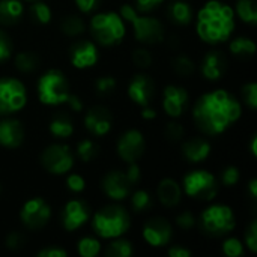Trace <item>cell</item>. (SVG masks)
Wrapping results in <instances>:
<instances>
[{
	"mask_svg": "<svg viewBox=\"0 0 257 257\" xmlns=\"http://www.w3.org/2000/svg\"><path fill=\"white\" fill-rule=\"evenodd\" d=\"M193 116L202 133L217 136L224 133L239 119L241 104L232 93L226 90H214L197 99Z\"/></svg>",
	"mask_w": 257,
	"mask_h": 257,
	"instance_id": "cell-1",
	"label": "cell"
},
{
	"mask_svg": "<svg viewBox=\"0 0 257 257\" xmlns=\"http://www.w3.org/2000/svg\"><path fill=\"white\" fill-rule=\"evenodd\" d=\"M235 30V14L230 6L211 0L199 12L197 17V33L209 44L224 42L230 38Z\"/></svg>",
	"mask_w": 257,
	"mask_h": 257,
	"instance_id": "cell-2",
	"label": "cell"
},
{
	"mask_svg": "<svg viewBox=\"0 0 257 257\" xmlns=\"http://www.w3.org/2000/svg\"><path fill=\"white\" fill-rule=\"evenodd\" d=\"M130 214L117 205H110L98 211L93 217V232L104 239L120 238L130 229Z\"/></svg>",
	"mask_w": 257,
	"mask_h": 257,
	"instance_id": "cell-3",
	"label": "cell"
},
{
	"mask_svg": "<svg viewBox=\"0 0 257 257\" xmlns=\"http://www.w3.org/2000/svg\"><path fill=\"white\" fill-rule=\"evenodd\" d=\"M90 32L93 38L104 47L119 44L125 36L123 18L114 12H101L92 17Z\"/></svg>",
	"mask_w": 257,
	"mask_h": 257,
	"instance_id": "cell-4",
	"label": "cell"
},
{
	"mask_svg": "<svg viewBox=\"0 0 257 257\" xmlns=\"http://www.w3.org/2000/svg\"><path fill=\"white\" fill-rule=\"evenodd\" d=\"M120 17L123 20H126L128 23H131L134 36L142 44H157V42L163 41L164 29H163L161 21H158L157 18L142 17L130 5H123L120 8Z\"/></svg>",
	"mask_w": 257,
	"mask_h": 257,
	"instance_id": "cell-5",
	"label": "cell"
},
{
	"mask_svg": "<svg viewBox=\"0 0 257 257\" xmlns=\"http://www.w3.org/2000/svg\"><path fill=\"white\" fill-rule=\"evenodd\" d=\"M38 96L45 105L65 104L69 96V83L66 77L57 69L47 71L38 81Z\"/></svg>",
	"mask_w": 257,
	"mask_h": 257,
	"instance_id": "cell-6",
	"label": "cell"
},
{
	"mask_svg": "<svg viewBox=\"0 0 257 257\" xmlns=\"http://www.w3.org/2000/svg\"><path fill=\"white\" fill-rule=\"evenodd\" d=\"M200 227L211 236H224L235 227V215L226 205H212L202 212Z\"/></svg>",
	"mask_w": 257,
	"mask_h": 257,
	"instance_id": "cell-7",
	"label": "cell"
},
{
	"mask_svg": "<svg viewBox=\"0 0 257 257\" xmlns=\"http://www.w3.org/2000/svg\"><path fill=\"white\" fill-rule=\"evenodd\" d=\"M184 190L187 196L199 200H212L218 193L215 176L206 170H194L184 178Z\"/></svg>",
	"mask_w": 257,
	"mask_h": 257,
	"instance_id": "cell-8",
	"label": "cell"
},
{
	"mask_svg": "<svg viewBox=\"0 0 257 257\" xmlns=\"http://www.w3.org/2000/svg\"><path fill=\"white\" fill-rule=\"evenodd\" d=\"M27 102L24 84L17 78H0V114L20 111Z\"/></svg>",
	"mask_w": 257,
	"mask_h": 257,
	"instance_id": "cell-9",
	"label": "cell"
},
{
	"mask_svg": "<svg viewBox=\"0 0 257 257\" xmlns=\"http://www.w3.org/2000/svg\"><path fill=\"white\" fill-rule=\"evenodd\" d=\"M41 163L47 172L53 175H63L72 169L74 155L71 149L65 145H50L44 149L41 155Z\"/></svg>",
	"mask_w": 257,
	"mask_h": 257,
	"instance_id": "cell-10",
	"label": "cell"
},
{
	"mask_svg": "<svg viewBox=\"0 0 257 257\" xmlns=\"http://www.w3.org/2000/svg\"><path fill=\"white\" fill-rule=\"evenodd\" d=\"M50 217H51V209L48 203L39 197L27 200L20 212V218L23 224L30 230L42 229L50 221Z\"/></svg>",
	"mask_w": 257,
	"mask_h": 257,
	"instance_id": "cell-11",
	"label": "cell"
},
{
	"mask_svg": "<svg viewBox=\"0 0 257 257\" xmlns=\"http://www.w3.org/2000/svg\"><path fill=\"white\" fill-rule=\"evenodd\" d=\"M145 152V137L137 130H128L117 142V154L126 163H134Z\"/></svg>",
	"mask_w": 257,
	"mask_h": 257,
	"instance_id": "cell-12",
	"label": "cell"
},
{
	"mask_svg": "<svg viewBox=\"0 0 257 257\" xmlns=\"http://www.w3.org/2000/svg\"><path fill=\"white\" fill-rule=\"evenodd\" d=\"M173 230L164 218H152L143 226V238L152 247H164L172 241Z\"/></svg>",
	"mask_w": 257,
	"mask_h": 257,
	"instance_id": "cell-13",
	"label": "cell"
},
{
	"mask_svg": "<svg viewBox=\"0 0 257 257\" xmlns=\"http://www.w3.org/2000/svg\"><path fill=\"white\" fill-rule=\"evenodd\" d=\"M133 185L134 184L128 179L126 173L119 170L107 173L102 179V190L113 200H123L128 197Z\"/></svg>",
	"mask_w": 257,
	"mask_h": 257,
	"instance_id": "cell-14",
	"label": "cell"
},
{
	"mask_svg": "<svg viewBox=\"0 0 257 257\" xmlns=\"http://www.w3.org/2000/svg\"><path fill=\"white\" fill-rule=\"evenodd\" d=\"M69 60L77 69H86L98 62V50L90 41H78L69 50Z\"/></svg>",
	"mask_w": 257,
	"mask_h": 257,
	"instance_id": "cell-15",
	"label": "cell"
},
{
	"mask_svg": "<svg viewBox=\"0 0 257 257\" xmlns=\"http://www.w3.org/2000/svg\"><path fill=\"white\" fill-rule=\"evenodd\" d=\"M90 217V208L81 200H71L63 209V227L69 232L80 229Z\"/></svg>",
	"mask_w": 257,
	"mask_h": 257,
	"instance_id": "cell-16",
	"label": "cell"
},
{
	"mask_svg": "<svg viewBox=\"0 0 257 257\" xmlns=\"http://www.w3.org/2000/svg\"><path fill=\"white\" fill-rule=\"evenodd\" d=\"M111 123H113V119H111L110 111L99 105L92 107L84 116V125L87 131L98 137L108 134L111 130Z\"/></svg>",
	"mask_w": 257,
	"mask_h": 257,
	"instance_id": "cell-17",
	"label": "cell"
},
{
	"mask_svg": "<svg viewBox=\"0 0 257 257\" xmlns=\"http://www.w3.org/2000/svg\"><path fill=\"white\" fill-rule=\"evenodd\" d=\"M154 90L155 89H154L152 80L145 74L136 75L128 86V95H130L131 101L142 107L149 105V102L154 96Z\"/></svg>",
	"mask_w": 257,
	"mask_h": 257,
	"instance_id": "cell-18",
	"label": "cell"
},
{
	"mask_svg": "<svg viewBox=\"0 0 257 257\" xmlns=\"http://www.w3.org/2000/svg\"><path fill=\"white\" fill-rule=\"evenodd\" d=\"M188 102V93L181 86H167L164 89V101L163 107L166 113L172 117H179Z\"/></svg>",
	"mask_w": 257,
	"mask_h": 257,
	"instance_id": "cell-19",
	"label": "cell"
},
{
	"mask_svg": "<svg viewBox=\"0 0 257 257\" xmlns=\"http://www.w3.org/2000/svg\"><path fill=\"white\" fill-rule=\"evenodd\" d=\"M226 66H227L226 57L220 51H209L203 57L200 69H202V74L205 78H208L211 81H217L223 77Z\"/></svg>",
	"mask_w": 257,
	"mask_h": 257,
	"instance_id": "cell-20",
	"label": "cell"
},
{
	"mask_svg": "<svg viewBox=\"0 0 257 257\" xmlns=\"http://www.w3.org/2000/svg\"><path fill=\"white\" fill-rule=\"evenodd\" d=\"M24 139V130L15 119L0 122V145L5 148H18Z\"/></svg>",
	"mask_w": 257,
	"mask_h": 257,
	"instance_id": "cell-21",
	"label": "cell"
},
{
	"mask_svg": "<svg viewBox=\"0 0 257 257\" xmlns=\"http://www.w3.org/2000/svg\"><path fill=\"white\" fill-rule=\"evenodd\" d=\"M182 152L190 163H202L211 154V145L202 137H194L182 145Z\"/></svg>",
	"mask_w": 257,
	"mask_h": 257,
	"instance_id": "cell-22",
	"label": "cell"
},
{
	"mask_svg": "<svg viewBox=\"0 0 257 257\" xmlns=\"http://www.w3.org/2000/svg\"><path fill=\"white\" fill-rule=\"evenodd\" d=\"M157 194H158L160 202L167 208H173V206L179 205V202L182 199V190H181L179 184L170 178H166L160 182Z\"/></svg>",
	"mask_w": 257,
	"mask_h": 257,
	"instance_id": "cell-23",
	"label": "cell"
},
{
	"mask_svg": "<svg viewBox=\"0 0 257 257\" xmlns=\"http://www.w3.org/2000/svg\"><path fill=\"white\" fill-rule=\"evenodd\" d=\"M24 6L20 0H0V24L12 26L20 21Z\"/></svg>",
	"mask_w": 257,
	"mask_h": 257,
	"instance_id": "cell-24",
	"label": "cell"
},
{
	"mask_svg": "<svg viewBox=\"0 0 257 257\" xmlns=\"http://www.w3.org/2000/svg\"><path fill=\"white\" fill-rule=\"evenodd\" d=\"M167 14L172 21H175L179 26H185L193 18V8L190 6V3H187L184 0H176L169 5Z\"/></svg>",
	"mask_w": 257,
	"mask_h": 257,
	"instance_id": "cell-25",
	"label": "cell"
},
{
	"mask_svg": "<svg viewBox=\"0 0 257 257\" xmlns=\"http://www.w3.org/2000/svg\"><path fill=\"white\" fill-rule=\"evenodd\" d=\"M50 133L57 139H68L74 134V123L65 113H57L50 122Z\"/></svg>",
	"mask_w": 257,
	"mask_h": 257,
	"instance_id": "cell-26",
	"label": "cell"
},
{
	"mask_svg": "<svg viewBox=\"0 0 257 257\" xmlns=\"http://www.w3.org/2000/svg\"><path fill=\"white\" fill-rule=\"evenodd\" d=\"M15 68L20 71V72H33L35 69H38L39 66V57L32 53V51H21L15 56Z\"/></svg>",
	"mask_w": 257,
	"mask_h": 257,
	"instance_id": "cell-27",
	"label": "cell"
},
{
	"mask_svg": "<svg viewBox=\"0 0 257 257\" xmlns=\"http://www.w3.org/2000/svg\"><path fill=\"white\" fill-rule=\"evenodd\" d=\"M230 51L238 57H251L256 53V44L250 38H236L230 42Z\"/></svg>",
	"mask_w": 257,
	"mask_h": 257,
	"instance_id": "cell-28",
	"label": "cell"
},
{
	"mask_svg": "<svg viewBox=\"0 0 257 257\" xmlns=\"http://www.w3.org/2000/svg\"><path fill=\"white\" fill-rule=\"evenodd\" d=\"M236 14L239 18L248 24L257 23V6L254 0H238L236 3Z\"/></svg>",
	"mask_w": 257,
	"mask_h": 257,
	"instance_id": "cell-29",
	"label": "cell"
},
{
	"mask_svg": "<svg viewBox=\"0 0 257 257\" xmlns=\"http://www.w3.org/2000/svg\"><path fill=\"white\" fill-rule=\"evenodd\" d=\"M60 29L68 36H77L84 32V21L77 15H68L62 20Z\"/></svg>",
	"mask_w": 257,
	"mask_h": 257,
	"instance_id": "cell-30",
	"label": "cell"
},
{
	"mask_svg": "<svg viewBox=\"0 0 257 257\" xmlns=\"http://www.w3.org/2000/svg\"><path fill=\"white\" fill-rule=\"evenodd\" d=\"M172 68L181 77H191L196 72V65L188 56H176L172 60Z\"/></svg>",
	"mask_w": 257,
	"mask_h": 257,
	"instance_id": "cell-31",
	"label": "cell"
},
{
	"mask_svg": "<svg viewBox=\"0 0 257 257\" xmlns=\"http://www.w3.org/2000/svg\"><path fill=\"white\" fill-rule=\"evenodd\" d=\"M78 254L83 257H95L101 251V242L96 238L92 236H84L78 241L77 244Z\"/></svg>",
	"mask_w": 257,
	"mask_h": 257,
	"instance_id": "cell-32",
	"label": "cell"
},
{
	"mask_svg": "<svg viewBox=\"0 0 257 257\" xmlns=\"http://www.w3.org/2000/svg\"><path fill=\"white\" fill-rule=\"evenodd\" d=\"M133 253H134V248H133L131 242L125 241V239H116L107 247V256L108 257H131Z\"/></svg>",
	"mask_w": 257,
	"mask_h": 257,
	"instance_id": "cell-33",
	"label": "cell"
},
{
	"mask_svg": "<svg viewBox=\"0 0 257 257\" xmlns=\"http://www.w3.org/2000/svg\"><path fill=\"white\" fill-rule=\"evenodd\" d=\"M30 15L32 18L39 23V24H47L51 20V9L48 5L42 3V2H35L30 6Z\"/></svg>",
	"mask_w": 257,
	"mask_h": 257,
	"instance_id": "cell-34",
	"label": "cell"
},
{
	"mask_svg": "<svg viewBox=\"0 0 257 257\" xmlns=\"http://www.w3.org/2000/svg\"><path fill=\"white\" fill-rule=\"evenodd\" d=\"M152 200H151V194L145 190H137L133 193L131 197V206L136 212H145L149 206H151Z\"/></svg>",
	"mask_w": 257,
	"mask_h": 257,
	"instance_id": "cell-35",
	"label": "cell"
},
{
	"mask_svg": "<svg viewBox=\"0 0 257 257\" xmlns=\"http://www.w3.org/2000/svg\"><path fill=\"white\" fill-rule=\"evenodd\" d=\"M77 154L81 161L89 163L98 155V146L92 140H81L77 146Z\"/></svg>",
	"mask_w": 257,
	"mask_h": 257,
	"instance_id": "cell-36",
	"label": "cell"
},
{
	"mask_svg": "<svg viewBox=\"0 0 257 257\" xmlns=\"http://www.w3.org/2000/svg\"><path fill=\"white\" fill-rule=\"evenodd\" d=\"M223 253L227 257H239L244 254V245L236 238H229L223 244Z\"/></svg>",
	"mask_w": 257,
	"mask_h": 257,
	"instance_id": "cell-37",
	"label": "cell"
},
{
	"mask_svg": "<svg viewBox=\"0 0 257 257\" xmlns=\"http://www.w3.org/2000/svg\"><path fill=\"white\" fill-rule=\"evenodd\" d=\"M95 89H96V92H98L99 95L107 96V95H110V93L114 92V89H116V80H114L113 77H110V75L101 77V78L96 80Z\"/></svg>",
	"mask_w": 257,
	"mask_h": 257,
	"instance_id": "cell-38",
	"label": "cell"
},
{
	"mask_svg": "<svg viewBox=\"0 0 257 257\" xmlns=\"http://www.w3.org/2000/svg\"><path fill=\"white\" fill-rule=\"evenodd\" d=\"M164 136L167 140L170 142H179L184 136V126L178 122H170L166 125V130H164Z\"/></svg>",
	"mask_w": 257,
	"mask_h": 257,
	"instance_id": "cell-39",
	"label": "cell"
},
{
	"mask_svg": "<svg viewBox=\"0 0 257 257\" xmlns=\"http://www.w3.org/2000/svg\"><path fill=\"white\" fill-rule=\"evenodd\" d=\"M133 62L134 65H137L139 68H149L152 63V56L148 50L145 48H139L133 53Z\"/></svg>",
	"mask_w": 257,
	"mask_h": 257,
	"instance_id": "cell-40",
	"label": "cell"
},
{
	"mask_svg": "<svg viewBox=\"0 0 257 257\" xmlns=\"http://www.w3.org/2000/svg\"><path fill=\"white\" fill-rule=\"evenodd\" d=\"M242 95L245 99V104L250 108H256L257 107V84L256 83H248L244 86L242 89Z\"/></svg>",
	"mask_w": 257,
	"mask_h": 257,
	"instance_id": "cell-41",
	"label": "cell"
},
{
	"mask_svg": "<svg viewBox=\"0 0 257 257\" xmlns=\"http://www.w3.org/2000/svg\"><path fill=\"white\" fill-rule=\"evenodd\" d=\"M245 244L248 247V250L251 253H256L257 251V223L253 221L248 229H247V233H245Z\"/></svg>",
	"mask_w": 257,
	"mask_h": 257,
	"instance_id": "cell-42",
	"label": "cell"
},
{
	"mask_svg": "<svg viewBox=\"0 0 257 257\" xmlns=\"http://www.w3.org/2000/svg\"><path fill=\"white\" fill-rule=\"evenodd\" d=\"M221 181L226 187H233L236 185V182L239 181V170L233 166L227 167L224 172H223V176H221Z\"/></svg>",
	"mask_w": 257,
	"mask_h": 257,
	"instance_id": "cell-43",
	"label": "cell"
},
{
	"mask_svg": "<svg viewBox=\"0 0 257 257\" xmlns=\"http://www.w3.org/2000/svg\"><path fill=\"white\" fill-rule=\"evenodd\" d=\"M66 187L72 193H81L84 190V187H86V182H84V179L80 175L74 173V175H69L66 178Z\"/></svg>",
	"mask_w": 257,
	"mask_h": 257,
	"instance_id": "cell-44",
	"label": "cell"
},
{
	"mask_svg": "<svg viewBox=\"0 0 257 257\" xmlns=\"http://www.w3.org/2000/svg\"><path fill=\"white\" fill-rule=\"evenodd\" d=\"M6 247L9 248V250H20L23 245H24V242H26V238L23 236V233H20V232H12V233H9L8 236H6Z\"/></svg>",
	"mask_w": 257,
	"mask_h": 257,
	"instance_id": "cell-45",
	"label": "cell"
},
{
	"mask_svg": "<svg viewBox=\"0 0 257 257\" xmlns=\"http://www.w3.org/2000/svg\"><path fill=\"white\" fill-rule=\"evenodd\" d=\"M12 53V44H11V39L9 36L0 30V62L6 60Z\"/></svg>",
	"mask_w": 257,
	"mask_h": 257,
	"instance_id": "cell-46",
	"label": "cell"
},
{
	"mask_svg": "<svg viewBox=\"0 0 257 257\" xmlns=\"http://www.w3.org/2000/svg\"><path fill=\"white\" fill-rule=\"evenodd\" d=\"M176 224H178L181 229H184V230H190V229H193V227L196 226V218H194V215H193L191 212L187 211V212H182V214L178 215Z\"/></svg>",
	"mask_w": 257,
	"mask_h": 257,
	"instance_id": "cell-47",
	"label": "cell"
},
{
	"mask_svg": "<svg viewBox=\"0 0 257 257\" xmlns=\"http://www.w3.org/2000/svg\"><path fill=\"white\" fill-rule=\"evenodd\" d=\"M75 3H77L78 9H80L81 12L89 14V12L95 11V9L99 6L101 0H75Z\"/></svg>",
	"mask_w": 257,
	"mask_h": 257,
	"instance_id": "cell-48",
	"label": "cell"
},
{
	"mask_svg": "<svg viewBox=\"0 0 257 257\" xmlns=\"http://www.w3.org/2000/svg\"><path fill=\"white\" fill-rule=\"evenodd\" d=\"M39 257H66L68 253L62 248H57V247H47V248H42L39 250L38 253Z\"/></svg>",
	"mask_w": 257,
	"mask_h": 257,
	"instance_id": "cell-49",
	"label": "cell"
},
{
	"mask_svg": "<svg viewBox=\"0 0 257 257\" xmlns=\"http://www.w3.org/2000/svg\"><path fill=\"white\" fill-rule=\"evenodd\" d=\"M164 0H137V8L143 12L155 9L158 5H161Z\"/></svg>",
	"mask_w": 257,
	"mask_h": 257,
	"instance_id": "cell-50",
	"label": "cell"
},
{
	"mask_svg": "<svg viewBox=\"0 0 257 257\" xmlns=\"http://www.w3.org/2000/svg\"><path fill=\"white\" fill-rule=\"evenodd\" d=\"M169 256L170 257H190L191 256V251H190L188 248H185V247H179V245H176V247H172V248L169 250Z\"/></svg>",
	"mask_w": 257,
	"mask_h": 257,
	"instance_id": "cell-51",
	"label": "cell"
},
{
	"mask_svg": "<svg viewBox=\"0 0 257 257\" xmlns=\"http://www.w3.org/2000/svg\"><path fill=\"white\" fill-rule=\"evenodd\" d=\"M66 104H68L74 111H81V108H83V104H81L80 98L75 96V95H71V93H69V96H68V99H66Z\"/></svg>",
	"mask_w": 257,
	"mask_h": 257,
	"instance_id": "cell-52",
	"label": "cell"
},
{
	"mask_svg": "<svg viewBox=\"0 0 257 257\" xmlns=\"http://www.w3.org/2000/svg\"><path fill=\"white\" fill-rule=\"evenodd\" d=\"M142 116H143L145 119H154V117L157 116V113H155L154 108H151L149 105H146V107H143V110H142Z\"/></svg>",
	"mask_w": 257,
	"mask_h": 257,
	"instance_id": "cell-53",
	"label": "cell"
},
{
	"mask_svg": "<svg viewBox=\"0 0 257 257\" xmlns=\"http://www.w3.org/2000/svg\"><path fill=\"white\" fill-rule=\"evenodd\" d=\"M248 190H250V194H251V197H253V199H256L257 197V181L256 179H251V181H250V184H248Z\"/></svg>",
	"mask_w": 257,
	"mask_h": 257,
	"instance_id": "cell-54",
	"label": "cell"
},
{
	"mask_svg": "<svg viewBox=\"0 0 257 257\" xmlns=\"http://www.w3.org/2000/svg\"><path fill=\"white\" fill-rule=\"evenodd\" d=\"M250 149H251V154H253V155L256 157V155H257V139H256V137H253Z\"/></svg>",
	"mask_w": 257,
	"mask_h": 257,
	"instance_id": "cell-55",
	"label": "cell"
},
{
	"mask_svg": "<svg viewBox=\"0 0 257 257\" xmlns=\"http://www.w3.org/2000/svg\"><path fill=\"white\" fill-rule=\"evenodd\" d=\"M29 2H36V0H29Z\"/></svg>",
	"mask_w": 257,
	"mask_h": 257,
	"instance_id": "cell-56",
	"label": "cell"
},
{
	"mask_svg": "<svg viewBox=\"0 0 257 257\" xmlns=\"http://www.w3.org/2000/svg\"><path fill=\"white\" fill-rule=\"evenodd\" d=\"M0 191H2V188H0Z\"/></svg>",
	"mask_w": 257,
	"mask_h": 257,
	"instance_id": "cell-57",
	"label": "cell"
}]
</instances>
